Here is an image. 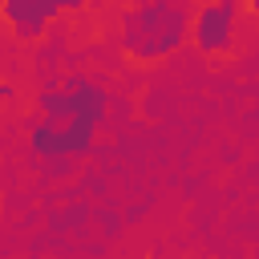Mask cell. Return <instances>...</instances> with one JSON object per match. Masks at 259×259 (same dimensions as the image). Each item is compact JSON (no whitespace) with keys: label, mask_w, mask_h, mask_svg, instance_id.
<instances>
[{"label":"cell","mask_w":259,"mask_h":259,"mask_svg":"<svg viewBox=\"0 0 259 259\" xmlns=\"http://www.w3.org/2000/svg\"><path fill=\"white\" fill-rule=\"evenodd\" d=\"M109 93L89 77H65L36 93V117L28 121V146L40 158H85L105 121Z\"/></svg>","instance_id":"1"},{"label":"cell","mask_w":259,"mask_h":259,"mask_svg":"<svg viewBox=\"0 0 259 259\" xmlns=\"http://www.w3.org/2000/svg\"><path fill=\"white\" fill-rule=\"evenodd\" d=\"M190 0H138L121 12V49L138 65L174 57L190 36Z\"/></svg>","instance_id":"2"},{"label":"cell","mask_w":259,"mask_h":259,"mask_svg":"<svg viewBox=\"0 0 259 259\" xmlns=\"http://www.w3.org/2000/svg\"><path fill=\"white\" fill-rule=\"evenodd\" d=\"M202 57H231L239 49V0H202L190 12V36Z\"/></svg>","instance_id":"3"},{"label":"cell","mask_w":259,"mask_h":259,"mask_svg":"<svg viewBox=\"0 0 259 259\" xmlns=\"http://www.w3.org/2000/svg\"><path fill=\"white\" fill-rule=\"evenodd\" d=\"M85 8L89 0H0V20L12 28L16 40H36L57 16H73Z\"/></svg>","instance_id":"4"},{"label":"cell","mask_w":259,"mask_h":259,"mask_svg":"<svg viewBox=\"0 0 259 259\" xmlns=\"http://www.w3.org/2000/svg\"><path fill=\"white\" fill-rule=\"evenodd\" d=\"M12 97H16V85H12V81H0V109H4Z\"/></svg>","instance_id":"5"},{"label":"cell","mask_w":259,"mask_h":259,"mask_svg":"<svg viewBox=\"0 0 259 259\" xmlns=\"http://www.w3.org/2000/svg\"><path fill=\"white\" fill-rule=\"evenodd\" d=\"M130 4H138V0H130Z\"/></svg>","instance_id":"6"}]
</instances>
